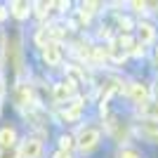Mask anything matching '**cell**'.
Listing matches in <instances>:
<instances>
[{
  "instance_id": "1",
  "label": "cell",
  "mask_w": 158,
  "mask_h": 158,
  "mask_svg": "<svg viewBox=\"0 0 158 158\" xmlns=\"http://www.w3.org/2000/svg\"><path fill=\"white\" fill-rule=\"evenodd\" d=\"M99 139H102V132L97 130V127H83L78 135V142H76V146H78L83 153H90L97 149Z\"/></svg>"
},
{
  "instance_id": "2",
  "label": "cell",
  "mask_w": 158,
  "mask_h": 158,
  "mask_svg": "<svg viewBox=\"0 0 158 158\" xmlns=\"http://www.w3.org/2000/svg\"><path fill=\"white\" fill-rule=\"evenodd\" d=\"M43 151V144H40L38 137H26L19 146V158H38Z\"/></svg>"
},
{
  "instance_id": "3",
  "label": "cell",
  "mask_w": 158,
  "mask_h": 158,
  "mask_svg": "<svg viewBox=\"0 0 158 158\" xmlns=\"http://www.w3.org/2000/svg\"><path fill=\"white\" fill-rule=\"evenodd\" d=\"M137 132L146 139V142H151V144H158V120H153V118L142 120V123L137 125Z\"/></svg>"
},
{
  "instance_id": "4",
  "label": "cell",
  "mask_w": 158,
  "mask_h": 158,
  "mask_svg": "<svg viewBox=\"0 0 158 158\" xmlns=\"http://www.w3.org/2000/svg\"><path fill=\"white\" fill-rule=\"evenodd\" d=\"M127 94H130L137 104H144L146 99H149V87L142 85V83H132V85L127 87Z\"/></svg>"
},
{
  "instance_id": "5",
  "label": "cell",
  "mask_w": 158,
  "mask_h": 158,
  "mask_svg": "<svg viewBox=\"0 0 158 158\" xmlns=\"http://www.w3.org/2000/svg\"><path fill=\"white\" fill-rule=\"evenodd\" d=\"M43 54H45V61H47V64H59V61H61V50H59L57 43H47Z\"/></svg>"
},
{
  "instance_id": "6",
  "label": "cell",
  "mask_w": 158,
  "mask_h": 158,
  "mask_svg": "<svg viewBox=\"0 0 158 158\" xmlns=\"http://www.w3.org/2000/svg\"><path fill=\"white\" fill-rule=\"evenodd\" d=\"M14 139H17V132L12 127H2L0 130V149H12Z\"/></svg>"
},
{
  "instance_id": "7",
  "label": "cell",
  "mask_w": 158,
  "mask_h": 158,
  "mask_svg": "<svg viewBox=\"0 0 158 158\" xmlns=\"http://www.w3.org/2000/svg\"><path fill=\"white\" fill-rule=\"evenodd\" d=\"M153 38H156L153 26H151V24H146V21H142V24H139V40H142V43H151Z\"/></svg>"
},
{
  "instance_id": "8",
  "label": "cell",
  "mask_w": 158,
  "mask_h": 158,
  "mask_svg": "<svg viewBox=\"0 0 158 158\" xmlns=\"http://www.w3.org/2000/svg\"><path fill=\"white\" fill-rule=\"evenodd\" d=\"M28 10H31V5H28V2H24V0L12 2V14H14V17H19V19H24V17H26Z\"/></svg>"
},
{
  "instance_id": "9",
  "label": "cell",
  "mask_w": 158,
  "mask_h": 158,
  "mask_svg": "<svg viewBox=\"0 0 158 158\" xmlns=\"http://www.w3.org/2000/svg\"><path fill=\"white\" fill-rule=\"evenodd\" d=\"M71 92H73V85H71V83H61V85L57 87V97H59V99L69 97Z\"/></svg>"
},
{
  "instance_id": "10",
  "label": "cell",
  "mask_w": 158,
  "mask_h": 158,
  "mask_svg": "<svg viewBox=\"0 0 158 158\" xmlns=\"http://www.w3.org/2000/svg\"><path fill=\"white\" fill-rule=\"evenodd\" d=\"M28 99H31V90H28V85H21L19 87V104H28Z\"/></svg>"
},
{
  "instance_id": "11",
  "label": "cell",
  "mask_w": 158,
  "mask_h": 158,
  "mask_svg": "<svg viewBox=\"0 0 158 158\" xmlns=\"http://www.w3.org/2000/svg\"><path fill=\"white\" fill-rule=\"evenodd\" d=\"M116 158H142L135 149H123V151H118V156Z\"/></svg>"
},
{
  "instance_id": "12",
  "label": "cell",
  "mask_w": 158,
  "mask_h": 158,
  "mask_svg": "<svg viewBox=\"0 0 158 158\" xmlns=\"http://www.w3.org/2000/svg\"><path fill=\"white\" fill-rule=\"evenodd\" d=\"M59 142H61V151H64V153H69V149H71V146H73V137H69V135H64V137H61Z\"/></svg>"
},
{
  "instance_id": "13",
  "label": "cell",
  "mask_w": 158,
  "mask_h": 158,
  "mask_svg": "<svg viewBox=\"0 0 158 158\" xmlns=\"http://www.w3.org/2000/svg\"><path fill=\"white\" fill-rule=\"evenodd\" d=\"M0 158H19V151L17 149H0Z\"/></svg>"
},
{
  "instance_id": "14",
  "label": "cell",
  "mask_w": 158,
  "mask_h": 158,
  "mask_svg": "<svg viewBox=\"0 0 158 158\" xmlns=\"http://www.w3.org/2000/svg\"><path fill=\"white\" fill-rule=\"evenodd\" d=\"M54 158H71V156H69V153H64V151H57V153H54Z\"/></svg>"
}]
</instances>
